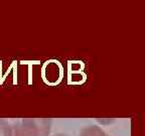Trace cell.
Instances as JSON below:
<instances>
[{
  "instance_id": "cell-2",
  "label": "cell",
  "mask_w": 145,
  "mask_h": 136,
  "mask_svg": "<svg viewBox=\"0 0 145 136\" xmlns=\"http://www.w3.org/2000/svg\"><path fill=\"white\" fill-rule=\"evenodd\" d=\"M0 136H27L20 124L9 123L5 120H0Z\"/></svg>"
},
{
  "instance_id": "cell-4",
  "label": "cell",
  "mask_w": 145,
  "mask_h": 136,
  "mask_svg": "<svg viewBox=\"0 0 145 136\" xmlns=\"http://www.w3.org/2000/svg\"><path fill=\"white\" fill-rule=\"evenodd\" d=\"M52 136H68V135H65V134L59 133V134H56V135H52Z\"/></svg>"
},
{
  "instance_id": "cell-3",
  "label": "cell",
  "mask_w": 145,
  "mask_h": 136,
  "mask_svg": "<svg viewBox=\"0 0 145 136\" xmlns=\"http://www.w3.org/2000/svg\"><path fill=\"white\" fill-rule=\"evenodd\" d=\"M79 136H110L99 126L96 125H91V126L85 127L80 132Z\"/></svg>"
},
{
  "instance_id": "cell-1",
  "label": "cell",
  "mask_w": 145,
  "mask_h": 136,
  "mask_svg": "<svg viewBox=\"0 0 145 136\" xmlns=\"http://www.w3.org/2000/svg\"><path fill=\"white\" fill-rule=\"evenodd\" d=\"M20 124L27 136H48L52 121L46 119H22Z\"/></svg>"
}]
</instances>
